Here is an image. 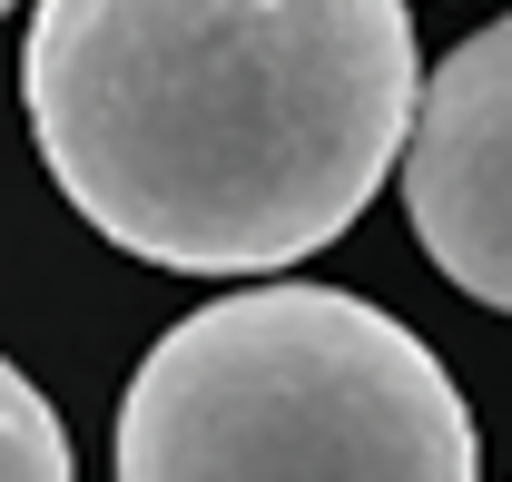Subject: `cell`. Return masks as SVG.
Here are the masks:
<instances>
[{
    "instance_id": "6da1fadb",
    "label": "cell",
    "mask_w": 512,
    "mask_h": 482,
    "mask_svg": "<svg viewBox=\"0 0 512 482\" xmlns=\"http://www.w3.org/2000/svg\"><path fill=\"white\" fill-rule=\"evenodd\" d=\"M404 0H40L20 99L60 197L178 276L335 246L414 128Z\"/></svg>"
},
{
    "instance_id": "7a4b0ae2",
    "label": "cell",
    "mask_w": 512,
    "mask_h": 482,
    "mask_svg": "<svg viewBox=\"0 0 512 482\" xmlns=\"http://www.w3.org/2000/svg\"><path fill=\"white\" fill-rule=\"evenodd\" d=\"M119 482H483V453L414 325L345 286H237L128 374Z\"/></svg>"
},
{
    "instance_id": "3957f363",
    "label": "cell",
    "mask_w": 512,
    "mask_h": 482,
    "mask_svg": "<svg viewBox=\"0 0 512 482\" xmlns=\"http://www.w3.org/2000/svg\"><path fill=\"white\" fill-rule=\"evenodd\" d=\"M404 217L463 296L512 315V20L444 50L414 89Z\"/></svg>"
},
{
    "instance_id": "277c9868",
    "label": "cell",
    "mask_w": 512,
    "mask_h": 482,
    "mask_svg": "<svg viewBox=\"0 0 512 482\" xmlns=\"http://www.w3.org/2000/svg\"><path fill=\"white\" fill-rule=\"evenodd\" d=\"M0 482H69V433L10 355H0Z\"/></svg>"
},
{
    "instance_id": "5b68a950",
    "label": "cell",
    "mask_w": 512,
    "mask_h": 482,
    "mask_svg": "<svg viewBox=\"0 0 512 482\" xmlns=\"http://www.w3.org/2000/svg\"><path fill=\"white\" fill-rule=\"evenodd\" d=\"M0 10H10V0H0Z\"/></svg>"
}]
</instances>
